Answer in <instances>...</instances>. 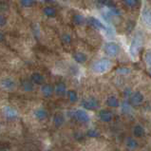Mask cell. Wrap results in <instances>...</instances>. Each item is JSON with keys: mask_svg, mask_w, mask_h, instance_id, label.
<instances>
[{"mask_svg": "<svg viewBox=\"0 0 151 151\" xmlns=\"http://www.w3.org/2000/svg\"><path fill=\"white\" fill-rule=\"evenodd\" d=\"M143 35L141 33H136L134 37H133L132 42L130 44V48H129V52L132 57H136L139 54L142 46H143Z\"/></svg>", "mask_w": 151, "mask_h": 151, "instance_id": "obj_1", "label": "cell"}, {"mask_svg": "<svg viewBox=\"0 0 151 151\" xmlns=\"http://www.w3.org/2000/svg\"><path fill=\"white\" fill-rule=\"evenodd\" d=\"M112 64L109 59L103 58L96 61L93 64L92 66V70L96 73H105L107 70H109V68H111Z\"/></svg>", "mask_w": 151, "mask_h": 151, "instance_id": "obj_2", "label": "cell"}, {"mask_svg": "<svg viewBox=\"0 0 151 151\" xmlns=\"http://www.w3.org/2000/svg\"><path fill=\"white\" fill-rule=\"evenodd\" d=\"M104 50H105L106 54H107L109 56H111V57H113V56H116L119 53L120 48H119V46L116 44V43L109 42V43H106V44L105 45Z\"/></svg>", "mask_w": 151, "mask_h": 151, "instance_id": "obj_3", "label": "cell"}, {"mask_svg": "<svg viewBox=\"0 0 151 151\" xmlns=\"http://www.w3.org/2000/svg\"><path fill=\"white\" fill-rule=\"evenodd\" d=\"M0 87L6 90H14L16 87V84L14 79L7 77L0 80Z\"/></svg>", "mask_w": 151, "mask_h": 151, "instance_id": "obj_4", "label": "cell"}, {"mask_svg": "<svg viewBox=\"0 0 151 151\" xmlns=\"http://www.w3.org/2000/svg\"><path fill=\"white\" fill-rule=\"evenodd\" d=\"M73 117L76 120H78L79 122L82 123H88L89 121V116L88 114L87 111H85L83 109H77L73 113Z\"/></svg>", "mask_w": 151, "mask_h": 151, "instance_id": "obj_5", "label": "cell"}, {"mask_svg": "<svg viewBox=\"0 0 151 151\" xmlns=\"http://www.w3.org/2000/svg\"><path fill=\"white\" fill-rule=\"evenodd\" d=\"M88 23L91 27H93L96 29H101V31H106V27L104 25L100 20H98L95 17H88Z\"/></svg>", "mask_w": 151, "mask_h": 151, "instance_id": "obj_6", "label": "cell"}, {"mask_svg": "<svg viewBox=\"0 0 151 151\" xmlns=\"http://www.w3.org/2000/svg\"><path fill=\"white\" fill-rule=\"evenodd\" d=\"M82 106H83L86 109L93 110V109H96L98 107V103L95 99L90 98V99H87V100H84L83 103H82Z\"/></svg>", "mask_w": 151, "mask_h": 151, "instance_id": "obj_7", "label": "cell"}, {"mask_svg": "<svg viewBox=\"0 0 151 151\" xmlns=\"http://www.w3.org/2000/svg\"><path fill=\"white\" fill-rule=\"evenodd\" d=\"M143 101H144V95L141 92L136 91V92L131 94V96H130V102H131L132 105L139 106V105H141L142 103H143Z\"/></svg>", "mask_w": 151, "mask_h": 151, "instance_id": "obj_8", "label": "cell"}, {"mask_svg": "<svg viewBox=\"0 0 151 151\" xmlns=\"http://www.w3.org/2000/svg\"><path fill=\"white\" fill-rule=\"evenodd\" d=\"M142 17H143L144 22L146 24V26L151 28V10L147 8H145L142 12Z\"/></svg>", "mask_w": 151, "mask_h": 151, "instance_id": "obj_9", "label": "cell"}, {"mask_svg": "<svg viewBox=\"0 0 151 151\" xmlns=\"http://www.w3.org/2000/svg\"><path fill=\"white\" fill-rule=\"evenodd\" d=\"M99 118H100V120L103 121V122L109 123L112 120V118H113V114H112V112L109 110H101L99 112Z\"/></svg>", "mask_w": 151, "mask_h": 151, "instance_id": "obj_10", "label": "cell"}, {"mask_svg": "<svg viewBox=\"0 0 151 151\" xmlns=\"http://www.w3.org/2000/svg\"><path fill=\"white\" fill-rule=\"evenodd\" d=\"M53 91H54V88L50 84L43 85L41 88V92L45 97H50L53 94Z\"/></svg>", "mask_w": 151, "mask_h": 151, "instance_id": "obj_11", "label": "cell"}, {"mask_svg": "<svg viewBox=\"0 0 151 151\" xmlns=\"http://www.w3.org/2000/svg\"><path fill=\"white\" fill-rule=\"evenodd\" d=\"M4 113H5L6 117L8 119H15L17 116H18V112L16 111V109H14V107L11 106H6L4 109Z\"/></svg>", "mask_w": 151, "mask_h": 151, "instance_id": "obj_12", "label": "cell"}, {"mask_svg": "<svg viewBox=\"0 0 151 151\" xmlns=\"http://www.w3.org/2000/svg\"><path fill=\"white\" fill-rule=\"evenodd\" d=\"M31 80H32V83L35 84V85H42L43 83H44L45 78L42 74H40V73L35 72V73H32V74Z\"/></svg>", "mask_w": 151, "mask_h": 151, "instance_id": "obj_13", "label": "cell"}, {"mask_svg": "<svg viewBox=\"0 0 151 151\" xmlns=\"http://www.w3.org/2000/svg\"><path fill=\"white\" fill-rule=\"evenodd\" d=\"M21 88H22L23 90L25 91H32L34 89V86H33V83L29 80H23L21 82Z\"/></svg>", "mask_w": 151, "mask_h": 151, "instance_id": "obj_14", "label": "cell"}, {"mask_svg": "<svg viewBox=\"0 0 151 151\" xmlns=\"http://www.w3.org/2000/svg\"><path fill=\"white\" fill-rule=\"evenodd\" d=\"M34 117H35L37 120H40V121H43L47 118V116H48V113H47V111L44 109H38L34 111Z\"/></svg>", "mask_w": 151, "mask_h": 151, "instance_id": "obj_15", "label": "cell"}, {"mask_svg": "<svg viewBox=\"0 0 151 151\" xmlns=\"http://www.w3.org/2000/svg\"><path fill=\"white\" fill-rule=\"evenodd\" d=\"M54 90H55V93L57 94V95L63 96V95H65V93H66V91H67V87L64 83H58L57 85H56Z\"/></svg>", "mask_w": 151, "mask_h": 151, "instance_id": "obj_16", "label": "cell"}, {"mask_svg": "<svg viewBox=\"0 0 151 151\" xmlns=\"http://www.w3.org/2000/svg\"><path fill=\"white\" fill-rule=\"evenodd\" d=\"M73 58H74V60L77 62V63H80V64H83L85 63L86 61H87V55H86L85 53L83 52H76L73 54Z\"/></svg>", "mask_w": 151, "mask_h": 151, "instance_id": "obj_17", "label": "cell"}, {"mask_svg": "<svg viewBox=\"0 0 151 151\" xmlns=\"http://www.w3.org/2000/svg\"><path fill=\"white\" fill-rule=\"evenodd\" d=\"M106 104H107V106H111V107H117L119 106L118 99L116 98L115 96H109V98H107Z\"/></svg>", "mask_w": 151, "mask_h": 151, "instance_id": "obj_18", "label": "cell"}, {"mask_svg": "<svg viewBox=\"0 0 151 151\" xmlns=\"http://www.w3.org/2000/svg\"><path fill=\"white\" fill-rule=\"evenodd\" d=\"M43 12H44V14L46 16H48V17H53L56 14L55 9L52 8V7H46V8H44Z\"/></svg>", "mask_w": 151, "mask_h": 151, "instance_id": "obj_19", "label": "cell"}, {"mask_svg": "<svg viewBox=\"0 0 151 151\" xmlns=\"http://www.w3.org/2000/svg\"><path fill=\"white\" fill-rule=\"evenodd\" d=\"M64 123V117L61 114H56L53 117V124H55V127H61Z\"/></svg>", "mask_w": 151, "mask_h": 151, "instance_id": "obj_20", "label": "cell"}, {"mask_svg": "<svg viewBox=\"0 0 151 151\" xmlns=\"http://www.w3.org/2000/svg\"><path fill=\"white\" fill-rule=\"evenodd\" d=\"M133 133L136 137H143L145 135V129L141 126H136L133 129Z\"/></svg>", "mask_w": 151, "mask_h": 151, "instance_id": "obj_21", "label": "cell"}, {"mask_svg": "<svg viewBox=\"0 0 151 151\" xmlns=\"http://www.w3.org/2000/svg\"><path fill=\"white\" fill-rule=\"evenodd\" d=\"M127 146L129 149H135L138 146V144L133 138H127Z\"/></svg>", "mask_w": 151, "mask_h": 151, "instance_id": "obj_22", "label": "cell"}, {"mask_svg": "<svg viewBox=\"0 0 151 151\" xmlns=\"http://www.w3.org/2000/svg\"><path fill=\"white\" fill-rule=\"evenodd\" d=\"M68 98L71 103H75L78 99V96H77V93L74 90H68Z\"/></svg>", "mask_w": 151, "mask_h": 151, "instance_id": "obj_23", "label": "cell"}, {"mask_svg": "<svg viewBox=\"0 0 151 151\" xmlns=\"http://www.w3.org/2000/svg\"><path fill=\"white\" fill-rule=\"evenodd\" d=\"M84 22H85V18L82 15L76 14V15L73 16V23H74L75 25L80 26L82 24H84Z\"/></svg>", "mask_w": 151, "mask_h": 151, "instance_id": "obj_24", "label": "cell"}, {"mask_svg": "<svg viewBox=\"0 0 151 151\" xmlns=\"http://www.w3.org/2000/svg\"><path fill=\"white\" fill-rule=\"evenodd\" d=\"M21 4L25 8H31L35 5V1L34 0H21Z\"/></svg>", "mask_w": 151, "mask_h": 151, "instance_id": "obj_25", "label": "cell"}, {"mask_svg": "<svg viewBox=\"0 0 151 151\" xmlns=\"http://www.w3.org/2000/svg\"><path fill=\"white\" fill-rule=\"evenodd\" d=\"M124 4L128 8H135L137 6V0H123Z\"/></svg>", "mask_w": 151, "mask_h": 151, "instance_id": "obj_26", "label": "cell"}, {"mask_svg": "<svg viewBox=\"0 0 151 151\" xmlns=\"http://www.w3.org/2000/svg\"><path fill=\"white\" fill-rule=\"evenodd\" d=\"M145 63L151 67V50H148L145 54Z\"/></svg>", "mask_w": 151, "mask_h": 151, "instance_id": "obj_27", "label": "cell"}, {"mask_svg": "<svg viewBox=\"0 0 151 151\" xmlns=\"http://www.w3.org/2000/svg\"><path fill=\"white\" fill-rule=\"evenodd\" d=\"M71 40H72L71 36L70 35V34H68V33L64 34V35L62 36V41H63V43H65V44H70Z\"/></svg>", "mask_w": 151, "mask_h": 151, "instance_id": "obj_28", "label": "cell"}, {"mask_svg": "<svg viewBox=\"0 0 151 151\" xmlns=\"http://www.w3.org/2000/svg\"><path fill=\"white\" fill-rule=\"evenodd\" d=\"M116 72L118 73V74H127V73L130 72V70L127 68H119L117 70H116Z\"/></svg>", "mask_w": 151, "mask_h": 151, "instance_id": "obj_29", "label": "cell"}, {"mask_svg": "<svg viewBox=\"0 0 151 151\" xmlns=\"http://www.w3.org/2000/svg\"><path fill=\"white\" fill-rule=\"evenodd\" d=\"M7 24V18L4 15L0 14V27H3Z\"/></svg>", "mask_w": 151, "mask_h": 151, "instance_id": "obj_30", "label": "cell"}, {"mask_svg": "<svg viewBox=\"0 0 151 151\" xmlns=\"http://www.w3.org/2000/svg\"><path fill=\"white\" fill-rule=\"evenodd\" d=\"M88 136L89 137H98L99 136V133L95 130H88Z\"/></svg>", "mask_w": 151, "mask_h": 151, "instance_id": "obj_31", "label": "cell"}, {"mask_svg": "<svg viewBox=\"0 0 151 151\" xmlns=\"http://www.w3.org/2000/svg\"><path fill=\"white\" fill-rule=\"evenodd\" d=\"M4 39H5V36H4V34L0 32V42H2Z\"/></svg>", "mask_w": 151, "mask_h": 151, "instance_id": "obj_32", "label": "cell"}, {"mask_svg": "<svg viewBox=\"0 0 151 151\" xmlns=\"http://www.w3.org/2000/svg\"><path fill=\"white\" fill-rule=\"evenodd\" d=\"M109 0H98V2L99 3H101V4H106Z\"/></svg>", "mask_w": 151, "mask_h": 151, "instance_id": "obj_33", "label": "cell"}, {"mask_svg": "<svg viewBox=\"0 0 151 151\" xmlns=\"http://www.w3.org/2000/svg\"><path fill=\"white\" fill-rule=\"evenodd\" d=\"M149 73H150V75H151V68H149Z\"/></svg>", "mask_w": 151, "mask_h": 151, "instance_id": "obj_34", "label": "cell"}, {"mask_svg": "<svg viewBox=\"0 0 151 151\" xmlns=\"http://www.w3.org/2000/svg\"><path fill=\"white\" fill-rule=\"evenodd\" d=\"M61 1H68V0H61Z\"/></svg>", "mask_w": 151, "mask_h": 151, "instance_id": "obj_35", "label": "cell"}, {"mask_svg": "<svg viewBox=\"0 0 151 151\" xmlns=\"http://www.w3.org/2000/svg\"><path fill=\"white\" fill-rule=\"evenodd\" d=\"M48 151H50V150H48Z\"/></svg>", "mask_w": 151, "mask_h": 151, "instance_id": "obj_36", "label": "cell"}]
</instances>
